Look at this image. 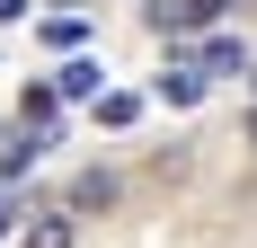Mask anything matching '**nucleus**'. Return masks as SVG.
Listing matches in <instances>:
<instances>
[{
    "instance_id": "nucleus-1",
    "label": "nucleus",
    "mask_w": 257,
    "mask_h": 248,
    "mask_svg": "<svg viewBox=\"0 0 257 248\" xmlns=\"http://www.w3.org/2000/svg\"><path fill=\"white\" fill-rule=\"evenodd\" d=\"M115 195H124V186H115L106 169H80V186H71V222H80V213H106Z\"/></svg>"
},
{
    "instance_id": "nucleus-2",
    "label": "nucleus",
    "mask_w": 257,
    "mask_h": 248,
    "mask_svg": "<svg viewBox=\"0 0 257 248\" xmlns=\"http://www.w3.org/2000/svg\"><path fill=\"white\" fill-rule=\"evenodd\" d=\"M222 18V0H178V9H160V36H186V27H213Z\"/></svg>"
},
{
    "instance_id": "nucleus-3",
    "label": "nucleus",
    "mask_w": 257,
    "mask_h": 248,
    "mask_svg": "<svg viewBox=\"0 0 257 248\" xmlns=\"http://www.w3.org/2000/svg\"><path fill=\"white\" fill-rule=\"evenodd\" d=\"M27 248H80V222L71 213H45V222L27 230Z\"/></svg>"
},
{
    "instance_id": "nucleus-4",
    "label": "nucleus",
    "mask_w": 257,
    "mask_h": 248,
    "mask_svg": "<svg viewBox=\"0 0 257 248\" xmlns=\"http://www.w3.org/2000/svg\"><path fill=\"white\" fill-rule=\"evenodd\" d=\"M160 98H169V106H195V98H204V71H186V62L160 71Z\"/></svg>"
},
{
    "instance_id": "nucleus-5",
    "label": "nucleus",
    "mask_w": 257,
    "mask_h": 248,
    "mask_svg": "<svg viewBox=\"0 0 257 248\" xmlns=\"http://www.w3.org/2000/svg\"><path fill=\"white\" fill-rule=\"evenodd\" d=\"M53 98H98V62H62V80H53Z\"/></svg>"
},
{
    "instance_id": "nucleus-6",
    "label": "nucleus",
    "mask_w": 257,
    "mask_h": 248,
    "mask_svg": "<svg viewBox=\"0 0 257 248\" xmlns=\"http://www.w3.org/2000/svg\"><path fill=\"white\" fill-rule=\"evenodd\" d=\"M204 71H248V45H239V36H213V45H204Z\"/></svg>"
},
{
    "instance_id": "nucleus-7",
    "label": "nucleus",
    "mask_w": 257,
    "mask_h": 248,
    "mask_svg": "<svg viewBox=\"0 0 257 248\" xmlns=\"http://www.w3.org/2000/svg\"><path fill=\"white\" fill-rule=\"evenodd\" d=\"M36 160H45V142H36V133H18V142L0 151V177H27V169H36Z\"/></svg>"
},
{
    "instance_id": "nucleus-8",
    "label": "nucleus",
    "mask_w": 257,
    "mask_h": 248,
    "mask_svg": "<svg viewBox=\"0 0 257 248\" xmlns=\"http://www.w3.org/2000/svg\"><path fill=\"white\" fill-rule=\"evenodd\" d=\"M133 115H142V98H133V89H115V98H98V124H115V133H124Z\"/></svg>"
},
{
    "instance_id": "nucleus-9",
    "label": "nucleus",
    "mask_w": 257,
    "mask_h": 248,
    "mask_svg": "<svg viewBox=\"0 0 257 248\" xmlns=\"http://www.w3.org/2000/svg\"><path fill=\"white\" fill-rule=\"evenodd\" d=\"M45 45H62V53L89 45V18H45Z\"/></svg>"
},
{
    "instance_id": "nucleus-10",
    "label": "nucleus",
    "mask_w": 257,
    "mask_h": 248,
    "mask_svg": "<svg viewBox=\"0 0 257 248\" xmlns=\"http://www.w3.org/2000/svg\"><path fill=\"white\" fill-rule=\"evenodd\" d=\"M18 18H27V0H0V27H18Z\"/></svg>"
},
{
    "instance_id": "nucleus-11",
    "label": "nucleus",
    "mask_w": 257,
    "mask_h": 248,
    "mask_svg": "<svg viewBox=\"0 0 257 248\" xmlns=\"http://www.w3.org/2000/svg\"><path fill=\"white\" fill-rule=\"evenodd\" d=\"M248 142H257V115H248Z\"/></svg>"
}]
</instances>
